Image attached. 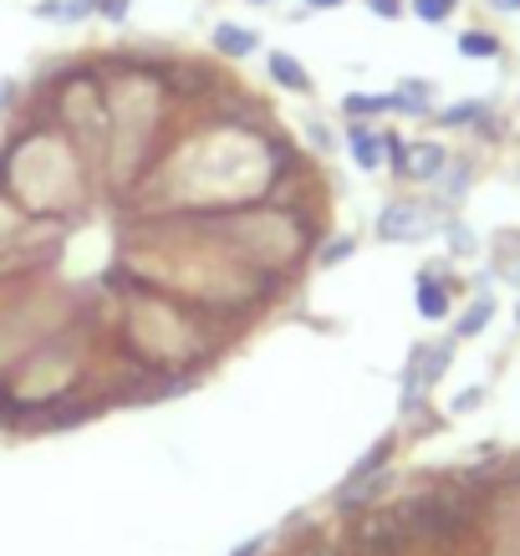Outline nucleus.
Segmentation results:
<instances>
[{
	"mask_svg": "<svg viewBox=\"0 0 520 556\" xmlns=\"http://www.w3.org/2000/svg\"><path fill=\"white\" fill-rule=\"evenodd\" d=\"M398 510H403V521H408L414 546H439V552L454 546L474 521V501L465 490H429V495H414Z\"/></svg>",
	"mask_w": 520,
	"mask_h": 556,
	"instance_id": "nucleus-1",
	"label": "nucleus"
},
{
	"mask_svg": "<svg viewBox=\"0 0 520 556\" xmlns=\"http://www.w3.org/2000/svg\"><path fill=\"white\" fill-rule=\"evenodd\" d=\"M414 536H408V521H403V510H378L368 521L357 526L353 536V552L357 556H408Z\"/></svg>",
	"mask_w": 520,
	"mask_h": 556,
	"instance_id": "nucleus-2",
	"label": "nucleus"
},
{
	"mask_svg": "<svg viewBox=\"0 0 520 556\" xmlns=\"http://www.w3.org/2000/svg\"><path fill=\"white\" fill-rule=\"evenodd\" d=\"M378 236L383 240H423L434 236V215H429V204H388L383 219H378Z\"/></svg>",
	"mask_w": 520,
	"mask_h": 556,
	"instance_id": "nucleus-3",
	"label": "nucleus"
},
{
	"mask_svg": "<svg viewBox=\"0 0 520 556\" xmlns=\"http://www.w3.org/2000/svg\"><path fill=\"white\" fill-rule=\"evenodd\" d=\"M449 164V153H444V143H429V138H419V143H408V159H403V179H439V169Z\"/></svg>",
	"mask_w": 520,
	"mask_h": 556,
	"instance_id": "nucleus-4",
	"label": "nucleus"
},
{
	"mask_svg": "<svg viewBox=\"0 0 520 556\" xmlns=\"http://www.w3.org/2000/svg\"><path fill=\"white\" fill-rule=\"evenodd\" d=\"M210 47H215L219 56H230V62H245V56L261 47V36H255L251 26H230V21H219L215 31H210Z\"/></svg>",
	"mask_w": 520,
	"mask_h": 556,
	"instance_id": "nucleus-5",
	"label": "nucleus"
},
{
	"mask_svg": "<svg viewBox=\"0 0 520 556\" xmlns=\"http://www.w3.org/2000/svg\"><path fill=\"white\" fill-rule=\"evenodd\" d=\"M347 153H353L357 169H378V164H383V134L368 128V123H353V128H347Z\"/></svg>",
	"mask_w": 520,
	"mask_h": 556,
	"instance_id": "nucleus-6",
	"label": "nucleus"
},
{
	"mask_svg": "<svg viewBox=\"0 0 520 556\" xmlns=\"http://www.w3.org/2000/svg\"><path fill=\"white\" fill-rule=\"evenodd\" d=\"M204 87H210V67H164V92L174 98H200Z\"/></svg>",
	"mask_w": 520,
	"mask_h": 556,
	"instance_id": "nucleus-7",
	"label": "nucleus"
},
{
	"mask_svg": "<svg viewBox=\"0 0 520 556\" xmlns=\"http://www.w3.org/2000/svg\"><path fill=\"white\" fill-rule=\"evenodd\" d=\"M342 108H347V118L353 123L378 118V113H393V92H347Z\"/></svg>",
	"mask_w": 520,
	"mask_h": 556,
	"instance_id": "nucleus-8",
	"label": "nucleus"
},
{
	"mask_svg": "<svg viewBox=\"0 0 520 556\" xmlns=\"http://www.w3.org/2000/svg\"><path fill=\"white\" fill-rule=\"evenodd\" d=\"M270 77L281 87H291V92H312V77L302 72V62L291 51H270Z\"/></svg>",
	"mask_w": 520,
	"mask_h": 556,
	"instance_id": "nucleus-9",
	"label": "nucleus"
},
{
	"mask_svg": "<svg viewBox=\"0 0 520 556\" xmlns=\"http://www.w3.org/2000/svg\"><path fill=\"white\" fill-rule=\"evenodd\" d=\"M419 312L429 321H439V317H449V291L439 287L434 276H419Z\"/></svg>",
	"mask_w": 520,
	"mask_h": 556,
	"instance_id": "nucleus-10",
	"label": "nucleus"
},
{
	"mask_svg": "<svg viewBox=\"0 0 520 556\" xmlns=\"http://www.w3.org/2000/svg\"><path fill=\"white\" fill-rule=\"evenodd\" d=\"M490 118V102L485 98H465L459 108H444L439 123H449V128H465V123H485Z\"/></svg>",
	"mask_w": 520,
	"mask_h": 556,
	"instance_id": "nucleus-11",
	"label": "nucleus"
},
{
	"mask_svg": "<svg viewBox=\"0 0 520 556\" xmlns=\"http://www.w3.org/2000/svg\"><path fill=\"white\" fill-rule=\"evenodd\" d=\"M459 51H465V56L490 62V56H500V36H495V31H465V36H459Z\"/></svg>",
	"mask_w": 520,
	"mask_h": 556,
	"instance_id": "nucleus-12",
	"label": "nucleus"
},
{
	"mask_svg": "<svg viewBox=\"0 0 520 556\" xmlns=\"http://www.w3.org/2000/svg\"><path fill=\"white\" fill-rule=\"evenodd\" d=\"M490 317H495V302H490V296H474L470 312L459 317V338H474V332H485Z\"/></svg>",
	"mask_w": 520,
	"mask_h": 556,
	"instance_id": "nucleus-13",
	"label": "nucleus"
},
{
	"mask_svg": "<svg viewBox=\"0 0 520 556\" xmlns=\"http://www.w3.org/2000/svg\"><path fill=\"white\" fill-rule=\"evenodd\" d=\"M408 5H414V16L419 21H429V26H444V21H449V0H408Z\"/></svg>",
	"mask_w": 520,
	"mask_h": 556,
	"instance_id": "nucleus-14",
	"label": "nucleus"
},
{
	"mask_svg": "<svg viewBox=\"0 0 520 556\" xmlns=\"http://www.w3.org/2000/svg\"><path fill=\"white\" fill-rule=\"evenodd\" d=\"M465 179H470V169H465V164H444V169H439V185H444V194H449V200H459V194H465Z\"/></svg>",
	"mask_w": 520,
	"mask_h": 556,
	"instance_id": "nucleus-15",
	"label": "nucleus"
},
{
	"mask_svg": "<svg viewBox=\"0 0 520 556\" xmlns=\"http://www.w3.org/2000/svg\"><path fill=\"white\" fill-rule=\"evenodd\" d=\"M347 255H353V240H347V236H337L332 245H321L317 261H321V266H337V261H347Z\"/></svg>",
	"mask_w": 520,
	"mask_h": 556,
	"instance_id": "nucleus-16",
	"label": "nucleus"
},
{
	"mask_svg": "<svg viewBox=\"0 0 520 556\" xmlns=\"http://www.w3.org/2000/svg\"><path fill=\"white\" fill-rule=\"evenodd\" d=\"M128 5H134V0H98V16H107V21H128Z\"/></svg>",
	"mask_w": 520,
	"mask_h": 556,
	"instance_id": "nucleus-17",
	"label": "nucleus"
},
{
	"mask_svg": "<svg viewBox=\"0 0 520 556\" xmlns=\"http://www.w3.org/2000/svg\"><path fill=\"white\" fill-rule=\"evenodd\" d=\"M306 556H357V552L342 546V541H317V546H306Z\"/></svg>",
	"mask_w": 520,
	"mask_h": 556,
	"instance_id": "nucleus-18",
	"label": "nucleus"
},
{
	"mask_svg": "<svg viewBox=\"0 0 520 556\" xmlns=\"http://www.w3.org/2000/svg\"><path fill=\"white\" fill-rule=\"evenodd\" d=\"M449 240L459 245V251H474V236L465 230V225H449Z\"/></svg>",
	"mask_w": 520,
	"mask_h": 556,
	"instance_id": "nucleus-19",
	"label": "nucleus"
},
{
	"mask_svg": "<svg viewBox=\"0 0 520 556\" xmlns=\"http://www.w3.org/2000/svg\"><path fill=\"white\" fill-rule=\"evenodd\" d=\"M368 5H372V11H378V16H398V11H403L398 0H368Z\"/></svg>",
	"mask_w": 520,
	"mask_h": 556,
	"instance_id": "nucleus-20",
	"label": "nucleus"
},
{
	"mask_svg": "<svg viewBox=\"0 0 520 556\" xmlns=\"http://www.w3.org/2000/svg\"><path fill=\"white\" fill-rule=\"evenodd\" d=\"M261 552H266V541L255 536V541H245V546H236V552H230V556H261Z\"/></svg>",
	"mask_w": 520,
	"mask_h": 556,
	"instance_id": "nucleus-21",
	"label": "nucleus"
},
{
	"mask_svg": "<svg viewBox=\"0 0 520 556\" xmlns=\"http://www.w3.org/2000/svg\"><path fill=\"white\" fill-rule=\"evenodd\" d=\"M490 11H520V0H490Z\"/></svg>",
	"mask_w": 520,
	"mask_h": 556,
	"instance_id": "nucleus-22",
	"label": "nucleus"
},
{
	"mask_svg": "<svg viewBox=\"0 0 520 556\" xmlns=\"http://www.w3.org/2000/svg\"><path fill=\"white\" fill-rule=\"evenodd\" d=\"M312 11H327V5H342V0H306Z\"/></svg>",
	"mask_w": 520,
	"mask_h": 556,
	"instance_id": "nucleus-23",
	"label": "nucleus"
},
{
	"mask_svg": "<svg viewBox=\"0 0 520 556\" xmlns=\"http://www.w3.org/2000/svg\"><path fill=\"white\" fill-rule=\"evenodd\" d=\"M516 321H520V306H516Z\"/></svg>",
	"mask_w": 520,
	"mask_h": 556,
	"instance_id": "nucleus-24",
	"label": "nucleus"
},
{
	"mask_svg": "<svg viewBox=\"0 0 520 556\" xmlns=\"http://www.w3.org/2000/svg\"><path fill=\"white\" fill-rule=\"evenodd\" d=\"M449 5H459V0H449Z\"/></svg>",
	"mask_w": 520,
	"mask_h": 556,
	"instance_id": "nucleus-25",
	"label": "nucleus"
}]
</instances>
